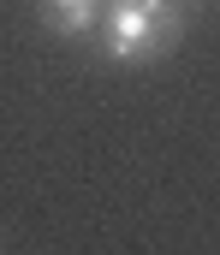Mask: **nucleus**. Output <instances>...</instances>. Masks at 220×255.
I'll list each match as a JSON object with an SVG mask.
<instances>
[{
	"instance_id": "obj_1",
	"label": "nucleus",
	"mask_w": 220,
	"mask_h": 255,
	"mask_svg": "<svg viewBox=\"0 0 220 255\" xmlns=\"http://www.w3.org/2000/svg\"><path fill=\"white\" fill-rule=\"evenodd\" d=\"M107 6V60L143 65L179 42V12L173 0H101Z\"/></svg>"
},
{
	"instance_id": "obj_2",
	"label": "nucleus",
	"mask_w": 220,
	"mask_h": 255,
	"mask_svg": "<svg viewBox=\"0 0 220 255\" xmlns=\"http://www.w3.org/2000/svg\"><path fill=\"white\" fill-rule=\"evenodd\" d=\"M101 18V0H42V24L54 36H83Z\"/></svg>"
}]
</instances>
